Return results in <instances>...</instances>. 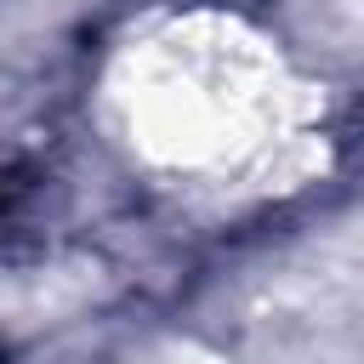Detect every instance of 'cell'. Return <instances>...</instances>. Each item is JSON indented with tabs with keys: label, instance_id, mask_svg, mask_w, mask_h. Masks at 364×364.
<instances>
[{
	"label": "cell",
	"instance_id": "cell-1",
	"mask_svg": "<svg viewBox=\"0 0 364 364\" xmlns=\"http://www.w3.org/2000/svg\"><path fill=\"white\" fill-rule=\"evenodd\" d=\"M46 205V176L23 154H0V245H17Z\"/></svg>",
	"mask_w": 364,
	"mask_h": 364
}]
</instances>
